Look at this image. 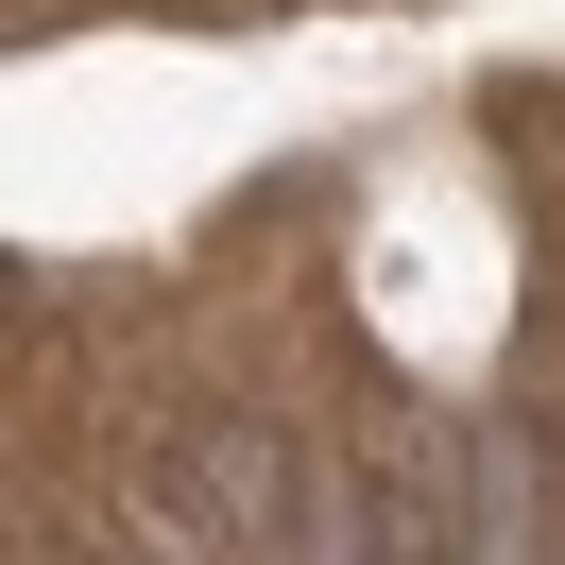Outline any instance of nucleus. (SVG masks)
Listing matches in <instances>:
<instances>
[{
    "instance_id": "f03ea898",
    "label": "nucleus",
    "mask_w": 565,
    "mask_h": 565,
    "mask_svg": "<svg viewBox=\"0 0 565 565\" xmlns=\"http://www.w3.org/2000/svg\"><path fill=\"white\" fill-rule=\"evenodd\" d=\"M189 497H206L223 531H257L275 514V428H206V446H189Z\"/></svg>"
},
{
    "instance_id": "f257e3e1",
    "label": "nucleus",
    "mask_w": 565,
    "mask_h": 565,
    "mask_svg": "<svg viewBox=\"0 0 565 565\" xmlns=\"http://www.w3.org/2000/svg\"><path fill=\"white\" fill-rule=\"evenodd\" d=\"M462 565H531V446L514 428L462 446Z\"/></svg>"
}]
</instances>
